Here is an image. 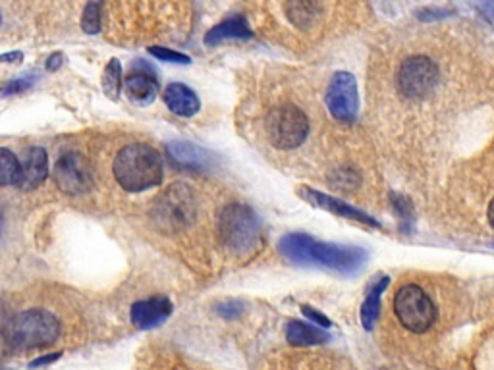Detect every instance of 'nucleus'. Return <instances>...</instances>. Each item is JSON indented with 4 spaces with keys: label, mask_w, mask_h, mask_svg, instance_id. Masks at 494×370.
Masks as SVG:
<instances>
[{
    "label": "nucleus",
    "mask_w": 494,
    "mask_h": 370,
    "mask_svg": "<svg viewBox=\"0 0 494 370\" xmlns=\"http://www.w3.org/2000/svg\"><path fill=\"white\" fill-rule=\"evenodd\" d=\"M62 357V353H51L46 355V357H39L35 361H31V366H43V365H51L54 361H58Z\"/></svg>",
    "instance_id": "nucleus-30"
},
{
    "label": "nucleus",
    "mask_w": 494,
    "mask_h": 370,
    "mask_svg": "<svg viewBox=\"0 0 494 370\" xmlns=\"http://www.w3.org/2000/svg\"><path fill=\"white\" fill-rule=\"evenodd\" d=\"M101 3H89L82 15V29L87 35H97L101 31Z\"/></svg>",
    "instance_id": "nucleus-23"
},
{
    "label": "nucleus",
    "mask_w": 494,
    "mask_h": 370,
    "mask_svg": "<svg viewBox=\"0 0 494 370\" xmlns=\"http://www.w3.org/2000/svg\"><path fill=\"white\" fill-rule=\"evenodd\" d=\"M6 336L15 349L46 347L58 339L60 322L44 308H27L8 322Z\"/></svg>",
    "instance_id": "nucleus-4"
},
{
    "label": "nucleus",
    "mask_w": 494,
    "mask_h": 370,
    "mask_svg": "<svg viewBox=\"0 0 494 370\" xmlns=\"http://www.w3.org/2000/svg\"><path fill=\"white\" fill-rule=\"evenodd\" d=\"M487 219H489V224L494 228V199L490 200L489 205V212H487Z\"/></svg>",
    "instance_id": "nucleus-32"
},
{
    "label": "nucleus",
    "mask_w": 494,
    "mask_h": 370,
    "mask_svg": "<svg viewBox=\"0 0 494 370\" xmlns=\"http://www.w3.org/2000/svg\"><path fill=\"white\" fill-rule=\"evenodd\" d=\"M216 313L224 318H238L243 313V303L240 301H224L222 305L216 307Z\"/></svg>",
    "instance_id": "nucleus-27"
},
{
    "label": "nucleus",
    "mask_w": 494,
    "mask_h": 370,
    "mask_svg": "<svg viewBox=\"0 0 494 370\" xmlns=\"http://www.w3.org/2000/svg\"><path fill=\"white\" fill-rule=\"evenodd\" d=\"M164 102L170 108V112L182 116V118H192L201 111L199 97L183 83H170L164 89Z\"/></svg>",
    "instance_id": "nucleus-16"
},
{
    "label": "nucleus",
    "mask_w": 494,
    "mask_h": 370,
    "mask_svg": "<svg viewBox=\"0 0 494 370\" xmlns=\"http://www.w3.org/2000/svg\"><path fill=\"white\" fill-rule=\"evenodd\" d=\"M321 10H322V6L317 3H288V5H284V12L288 15V20L298 29L313 27L319 20Z\"/></svg>",
    "instance_id": "nucleus-20"
},
{
    "label": "nucleus",
    "mask_w": 494,
    "mask_h": 370,
    "mask_svg": "<svg viewBox=\"0 0 494 370\" xmlns=\"http://www.w3.org/2000/svg\"><path fill=\"white\" fill-rule=\"evenodd\" d=\"M124 87V77H122V66L116 58L108 62L104 73H103V91L108 99L116 101L120 97Z\"/></svg>",
    "instance_id": "nucleus-21"
},
{
    "label": "nucleus",
    "mask_w": 494,
    "mask_h": 370,
    "mask_svg": "<svg viewBox=\"0 0 494 370\" xmlns=\"http://www.w3.org/2000/svg\"><path fill=\"white\" fill-rule=\"evenodd\" d=\"M166 151L174 164H178L180 168L195 170V172H209V170L219 164V159L214 157V152L190 141H170L166 145Z\"/></svg>",
    "instance_id": "nucleus-12"
},
{
    "label": "nucleus",
    "mask_w": 494,
    "mask_h": 370,
    "mask_svg": "<svg viewBox=\"0 0 494 370\" xmlns=\"http://www.w3.org/2000/svg\"><path fill=\"white\" fill-rule=\"evenodd\" d=\"M329 112L334 120L351 123L360 116V92L358 82L348 72H336L324 95Z\"/></svg>",
    "instance_id": "nucleus-9"
},
{
    "label": "nucleus",
    "mask_w": 494,
    "mask_h": 370,
    "mask_svg": "<svg viewBox=\"0 0 494 370\" xmlns=\"http://www.w3.org/2000/svg\"><path fill=\"white\" fill-rule=\"evenodd\" d=\"M195 219V195L183 183L168 188L154 205V220L164 229H182Z\"/></svg>",
    "instance_id": "nucleus-7"
},
{
    "label": "nucleus",
    "mask_w": 494,
    "mask_h": 370,
    "mask_svg": "<svg viewBox=\"0 0 494 370\" xmlns=\"http://www.w3.org/2000/svg\"><path fill=\"white\" fill-rule=\"evenodd\" d=\"M46 176H49V157H46V151L41 147H34L25 152L24 161L20 162V180L18 188L24 191L35 190L41 185Z\"/></svg>",
    "instance_id": "nucleus-15"
},
{
    "label": "nucleus",
    "mask_w": 494,
    "mask_h": 370,
    "mask_svg": "<svg viewBox=\"0 0 494 370\" xmlns=\"http://www.w3.org/2000/svg\"><path fill=\"white\" fill-rule=\"evenodd\" d=\"M298 193H300V197H303V200H307L309 205L319 207V209L327 210V212H332V214L340 216V219H348V220L360 222V224H365V226H370V228H382V224L379 220H375L373 216H369L367 212L348 205L346 200H340L336 197L315 191L311 188H300Z\"/></svg>",
    "instance_id": "nucleus-11"
},
{
    "label": "nucleus",
    "mask_w": 494,
    "mask_h": 370,
    "mask_svg": "<svg viewBox=\"0 0 494 370\" xmlns=\"http://www.w3.org/2000/svg\"><path fill=\"white\" fill-rule=\"evenodd\" d=\"M62 64H64V54L54 53V54H51L49 58H46L44 68H46V72H56V70L62 68Z\"/></svg>",
    "instance_id": "nucleus-29"
},
{
    "label": "nucleus",
    "mask_w": 494,
    "mask_h": 370,
    "mask_svg": "<svg viewBox=\"0 0 494 370\" xmlns=\"http://www.w3.org/2000/svg\"><path fill=\"white\" fill-rule=\"evenodd\" d=\"M301 311H303V315L309 318V320H311V322H315V324H319V326L321 328H331L332 326V322L329 320V316H324L322 313H319V311H315V308L313 307H309V305H303L301 307Z\"/></svg>",
    "instance_id": "nucleus-28"
},
{
    "label": "nucleus",
    "mask_w": 494,
    "mask_h": 370,
    "mask_svg": "<svg viewBox=\"0 0 494 370\" xmlns=\"http://www.w3.org/2000/svg\"><path fill=\"white\" fill-rule=\"evenodd\" d=\"M54 181L60 191L68 195H82L93 188L95 176H93V166L84 154L66 152L56 161Z\"/></svg>",
    "instance_id": "nucleus-10"
},
{
    "label": "nucleus",
    "mask_w": 494,
    "mask_h": 370,
    "mask_svg": "<svg viewBox=\"0 0 494 370\" xmlns=\"http://www.w3.org/2000/svg\"><path fill=\"white\" fill-rule=\"evenodd\" d=\"M149 53L163 62H173V64H190L192 58L188 54H182L178 51L164 49V46H151Z\"/></svg>",
    "instance_id": "nucleus-24"
},
{
    "label": "nucleus",
    "mask_w": 494,
    "mask_h": 370,
    "mask_svg": "<svg viewBox=\"0 0 494 370\" xmlns=\"http://www.w3.org/2000/svg\"><path fill=\"white\" fill-rule=\"evenodd\" d=\"M286 337L291 346L307 347V346H317V344L329 342L331 334H327L317 326H311V324H307V322L290 320L288 326H286Z\"/></svg>",
    "instance_id": "nucleus-19"
},
{
    "label": "nucleus",
    "mask_w": 494,
    "mask_h": 370,
    "mask_svg": "<svg viewBox=\"0 0 494 370\" xmlns=\"http://www.w3.org/2000/svg\"><path fill=\"white\" fill-rule=\"evenodd\" d=\"M265 130L269 141L281 151L298 149L309 135V120L296 104L276 106L267 114Z\"/></svg>",
    "instance_id": "nucleus-6"
},
{
    "label": "nucleus",
    "mask_w": 494,
    "mask_h": 370,
    "mask_svg": "<svg viewBox=\"0 0 494 370\" xmlns=\"http://www.w3.org/2000/svg\"><path fill=\"white\" fill-rule=\"evenodd\" d=\"M390 280L386 276H380L377 278V280L370 284L369 291H367V297L361 305V324H363V328L365 330H373L375 328V324L379 320V315H380V297H382V293L384 289L389 287Z\"/></svg>",
    "instance_id": "nucleus-18"
},
{
    "label": "nucleus",
    "mask_w": 494,
    "mask_h": 370,
    "mask_svg": "<svg viewBox=\"0 0 494 370\" xmlns=\"http://www.w3.org/2000/svg\"><path fill=\"white\" fill-rule=\"evenodd\" d=\"M173 301L164 296H157V297H149L143 301H137L132 307V324L139 330H151L157 328L161 324L173 315Z\"/></svg>",
    "instance_id": "nucleus-14"
},
{
    "label": "nucleus",
    "mask_w": 494,
    "mask_h": 370,
    "mask_svg": "<svg viewBox=\"0 0 494 370\" xmlns=\"http://www.w3.org/2000/svg\"><path fill=\"white\" fill-rule=\"evenodd\" d=\"M250 37H253V31L243 15H232V18L221 22L209 31L205 35V44L214 46L228 39H250Z\"/></svg>",
    "instance_id": "nucleus-17"
},
{
    "label": "nucleus",
    "mask_w": 494,
    "mask_h": 370,
    "mask_svg": "<svg viewBox=\"0 0 494 370\" xmlns=\"http://www.w3.org/2000/svg\"><path fill=\"white\" fill-rule=\"evenodd\" d=\"M124 91L135 104H151L159 95V82L154 77V70L145 66L143 60H139L135 72L124 77Z\"/></svg>",
    "instance_id": "nucleus-13"
},
{
    "label": "nucleus",
    "mask_w": 494,
    "mask_h": 370,
    "mask_svg": "<svg viewBox=\"0 0 494 370\" xmlns=\"http://www.w3.org/2000/svg\"><path fill=\"white\" fill-rule=\"evenodd\" d=\"M392 307L401 326L413 334H425L437 322V305L423 287L415 284L401 286L396 291Z\"/></svg>",
    "instance_id": "nucleus-5"
},
{
    "label": "nucleus",
    "mask_w": 494,
    "mask_h": 370,
    "mask_svg": "<svg viewBox=\"0 0 494 370\" xmlns=\"http://www.w3.org/2000/svg\"><path fill=\"white\" fill-rule=\"evenodd\" d=\"M278 251L293 265L322 267L340 274L360 272L367 262V253L361 247L319 241L307 234H300V231L281 238Z\"/></svg>",
    "instance_id": "nucleus-1"
},
{
    "label": "nucleus",
    "mask_w": 494,
    "mask_h": 370,
    "mask_svg": "<svg viewBox=\"0 0 494 370\" xmlns=\"http://www.w3.org/2000/svg\"><path fill=\"white\" fill-rule=\"evenodd\" d=\"M392 205L396 209V212L400 214V219L401 222L406 224V228H410V220H413V216H411V205H410V200L408 199H401L400 195H392Z\"/></svg>",
    "instance_id": "nucleus-26"
},
{
    "label": "nucleus",
    "mask_w": 494,
    "mask_h": 370,
    "mask_svg": "<svg viewBox=\"0 0 494 370\" xmlns=\"http://www.w3.org/2000/svg\"><path fill=\"white\" fill-rule=\"evenodd\" d=\"M439 83V68L427 56H411L398 72V89L406 99H425Z\"/></svg>",
    "instance_id": "nucleus-8"
},
{
    "label": "nucleus",
    "mask_w": 494,
    "mask_h": 370,
    "mask_svg": "<svg viewBox=\"0 0 494 370\" xmlns=\"http://www.w3.org/2000/svg\"><path fill=\"white\" fill-rule=\"evenodd\" d=\"M20 180V161L8 149H0V188L15 185Z\"/></svg>",
    "instance_id": "nucleus-22"
},
{
    "label": "nucleus",
    "mask_w": 494,
    "mask_h": 370,
    "mask_svg": "<svg viewBox=\"0 0 494 370\" xmlns=\"http://www.w3.org/2000/svg\"><path fill=\"white\" fill-rule=\"evenodd\" d=\"M113 172L124 190L139 193L163 183L164 164L159 151L143 143H133L116 154Z\"/></svg>",
    "instance_id": "nucleus-2"
},
{
    "label": "nucleus",
    "mask_w": 494,
    "mask_h": 370,
    "mask_svg": "<svg viewBox=\"0 0 494 370\" xmlns=\"http://www.w3.org/2000/svg\"><path fill=\"white\" fill-rule=\"evenodd\" d=\"M24 60V54L22 53H6V54H0V62H5V64H18V62Z\"/></svg>",
    "instance_id": "nucleus-31"
},
{
    "label": "nucleus",
    "mask_w": 494,
    "mask_h": 370,
    "mask_svg": "<svg viewBox=\"0 0 494 370\" xmlns=\"http://www.w3.org/2000/svg\"><path fill=\"white\" fill-rule=\"evenodd\" d=\"M35 77V75H34ZM34 77H29V75H24V77H15L14 82L6 83L5 89H3V95H15V92H24L27 89H31V85L35 83Z\"/></svg>",
    "instance_id": "nucleus-25"
},
{
    "label": "nucleus",
    "mask_w": 494,
    "mask_h": 370,
    "mask_svg": "<svg viewBox=\"0 0 494 370\" xmlns=\"http://www.w3.org/2000/svg\"><path fill=\"white\" fill-rule=\"evenodd\" d=\"M219 234L232 253L250 255L261 245L262 226L257 212L243 203L226 205L219 216Z\"/></svg>",
    "instance_id": "nucleus-3"
}]
</instances>
